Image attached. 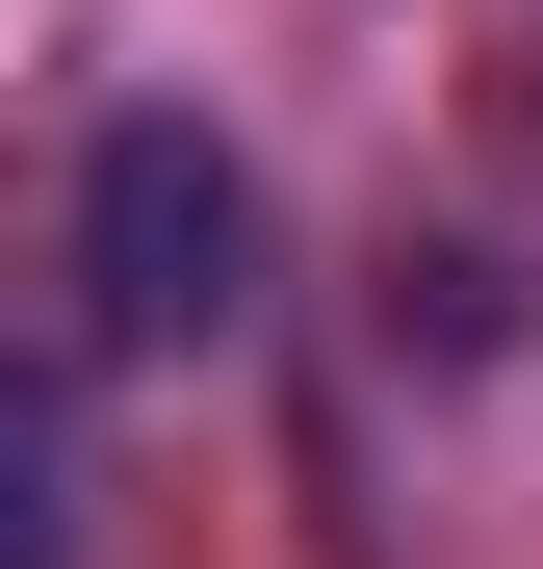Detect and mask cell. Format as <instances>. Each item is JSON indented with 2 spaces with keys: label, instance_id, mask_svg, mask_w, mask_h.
<instances>
[{
  "label": "cell",
  "instance_id": "6da1fadb",
  "mask_svg": "<svg viewBox=\"0 0 543 569\" xmlns=\"http://www.w3.org/2000/svg\"><path fill=\"white\" fill-rule=\"evenodd\" d=\"M259 311V181L208 104H104L78 130V362H181Z\"/></svg>",
  "mask_w": 543,
  "mask_h": 569
}]
</instances>
